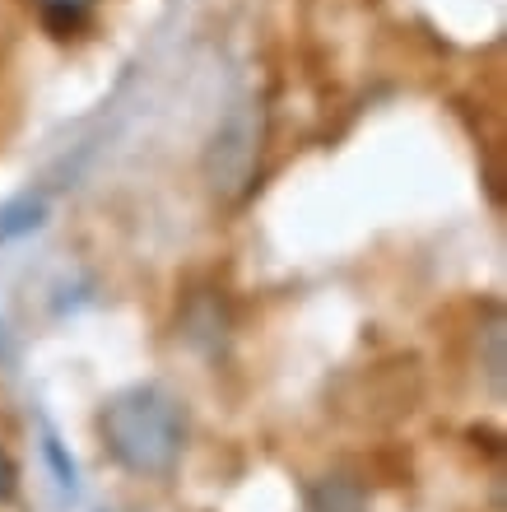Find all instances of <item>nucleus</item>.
<instances>
[{"label":"nucleus","instance_id":"f257e3e1","mask_svg":"<svg viewBox=\"0 0 507 512\" xmlns=\"http://www.w3.org/2000/svg\"><path fill=\"white\" fill-rule=\"evenodd\" d=\"M98 438L121 471L154 480V475L173 471L187 452V410L168 387L140 382L103 401Z\"/></svg>","mask_w":507,"mask_h":512},{"label":"nucleus","instance_id":"f03ea898","mask_svg":"<svg viewBox=\"0 0 507 512\" xmlns=\"http://www.w3.org/2000/svg\"><path fill=\"white\" fill-rule=\"evenodd\" d=\"M256 159H261V108L242 103L238 112H228L224 126L210 135L205 149V187L219 201H238L242 191L252 187L256 177Z\"/></svg>","mask_w":507,"mask_h":512},{"label":"nucleus","instance_id":"7ed1b4c3","mask_svg":"<svg viewBox=\"0 0 507 512\" xmlns=\"http://www.w3.org/2000/svg\"><path fill=\"white\" fill-rule=\"evenodd\" d=\"M307 512H368V489L354 475L331 471V475H321V480H312Z\"/></svg>","mask_w":507,"mask_h":512},{"label":"nucleus","instance_id":"20e7f679","mask_svg":"<svg viewBox=\"0 0 507 512\" xmlns=\"http://www.w3.org/2000/svg\"><path fill=\"white\" fill-rule=\"evenodd\" d=\"M42 219H47V201L24 191V196H14V201L0 205V243H14V238H24V233L42 229Z\"/></svg>","mask_w":507,"mask_h":512},{"label":"nucleus","instance_id":"39448f33","mask_svg":"<svg viewBox=\"0 0 507 512\" xmlns=\"http://www.w3.org/2000/svg\"><path fill=\"white\" fill-rule=\"evenodd\" d=\"M42 452H47V461H52L56 485L75 494V461L66 457V447H61V438H56V433H47V443H42Z\"/></svg>","mask_w":507,"mask_h":512},{"label":"nucleus","instance_id":"423d86ee","mask_svg":"<svg viewBox=\"0 0 507 512\" xmlns=\"http://www.w3.org/2000/svg\"><path fill=\"white\" fill-rule=\"evenodd\" d=\"M47 5V14H52L56 24H75L80 19V10L89 5V0H42Z\"/></svg>","mask_w":507,"mask_h":512},{"label":"nucleus","instance_id":"0eeeda50","mask_svg":"<svg viewBox=\"0 0 507 512\" xmlns=\"http://www.w3.org/2000/svg\"><path fill=\"white\" fill-rule=\"evenodd\" d=\"M14 494V461H10V452L0 447V503Z\"/></svg>","mask_w":507,"mask_h":512}]
</instances>
